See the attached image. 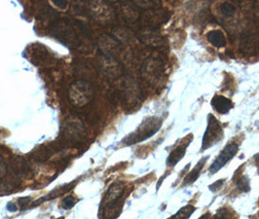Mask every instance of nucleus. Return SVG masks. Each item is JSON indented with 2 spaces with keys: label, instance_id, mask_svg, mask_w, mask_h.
Masks as SVG:
<instances>
[{
  "label": "nucleus",
  "instance_id": "nucleus-30",
  "mask_svg": "<svg viewBox=\"0 0 259 219\" xmlns=\"http://www.w3.org/2000/svg\"><path fill=\"white\" fill-rule=\"evenodd\" d=\"M257 164H258V173H259V162H257Z\"/></svg>",
  "mask_w": 259,
  "mask_h": 219
},
{
  "label": "nucleus",
  "instance_id": "nucleus-19",
  "mask_svg": "<svg viewBox=\"0 0 259 219\" xmlns=\"http://www.w3.org/2000/svg\"><path fill=\"white\" fill-rule=\"evenodd\" d=\"M195 207L191 205L183 206L181 208L172 219H188L194 213Z\"/></svg>",
  "mask_w": 259,
  "mask_h": 219
},
{
  "label": "nucleus",
  "instance_id": "nucleus-23",
  "mask_svg": "<svg viewBox=\"0 0 259 219\" xmlns=\"http://www.w3.org/2000/svg\"><path fill=\"white\" fill-rule=\"evenodd\" d=\"M7 173V166L4 159L0 156V180L3 179Z\"/></svg>",
  "mask_w": 259,
  "mask_h": 219
},
{
  "label": "nucleus",
  "instance_id": "nucleus-18",
  "mask_svg": "<svg viewBox=\"0 0 259 219\" xmlns=\"http://www.w3.org/2000/svg\"><path fill=\"white\" fill-rule=\"evenodd\" d=\"M207 158H203L202 160L199 161V163L195 166V168L188 173V176L184 179V185H187V184H191L193 183L198 177L200 176V172L202 170V168H204V165L205 163L207 162Z\"/></svg>",
  "mask_w": 259,
  "mask_h": 219
},
{
  "label": "nucleus",
  "instance_id": "nucleus-17",
  "mask_svg": "<svg viewBox=\"0 0 259 219\" xmlns=\"http://www.w3.org/2000/svg\"><path fill=\"white\" fill-rule=\"evenodd\" d=\"M113 32H114V37L119 42L123 41V42L127 43V42H130L134 36L133 31L130 28L125 27V26H117L113 29Z\"/></svg>",
  "mask_w": 259,
  "mask_h": 219
},
{
  "label": "nucleus",
  "instance_id": "nucleus-27",
  "mask_svg": "<svg viewBox=\"0 0 259 219\" xmlns=\"http://www.w3.org/2000/svg\"><path fill=\"white\" fill-rule=\"evenodd\" d=\"M54 4H55L56 6L62 8V9H64V8H65V7L67 6V3H66L65 1H61V0H55V1H54Z\"/></svg>",
  "mask_w": 259,
  "mask_h": 219
},
{
  "label": "nucleus",
  "instance_id": "nucleus-13",
  "mask_svg": "<svg viewBox=\"0 0 259 219\" xmlns=\"http://www.w3.org/2000/svg\"><path fill=\"white\" fill-rule=\"evenodd\" d=\"M211 105L221 114L228 113L233 108V103L223 96H214L211 100Z\"/></svg>",
  "mask_w": 259,
  "mask_h": 219
},
{
  "label": "nucleus",
  "instance_id": "nucleus-26",
  "mask_svg": "<svg viewBox=\"0 0 259 219\" xmlns=\"http://www.w3.org/2000/svg\"><path fill=\"white\" fill-rule=\"evenodd\" d=\"M30 198L29 197H25V198H20L19 199V204L21 205V206L23 207V209L26 207V206H27L28 204H29V202H30Z\"/></svg>",
  "mask_w": 259,
  "mask_h": 219
},
{
  "label": "nucleus",
  "instance_id": "nucleus-20",
  "mask_svg": "<svg viewBox=\"0 0 259 219\" xmlns=\"http://www.w3.org/2000/svg\"><path fill=\"white\" fill-rule=\"evenodd\" d=\"M221 13L225 17H231L236 11V7L230 2H224L221 7Z\"/></svg>",
  "mask_w": 259,
  "mask_h": 219
},
{
  "label": "nucleus",
  "instance_id": "nucleus-28",
  "mask_svg": "<svg viewBox=\"0 0 259 219\" xmlns=\"http://www.w3.org/2000/svg\"><path fill=\"white\" fill-rule=\"evenodd\" d=\"M7 209H8L9 211H15V210H16V206H15L14 204L10 203V204L7 205Z\"/></svg>",
  "mask_w": 259,
  "mask_h": 219
},
{
  "label": "nucleus",
  "instance_id": "nucleus-22",
  "mask_svg": "<svg viewBox=\"0 0 259 219\" xmlns=\"http://www.w3.org/2000/svg\"><path fill=\"white\" fill-rule=\"evenodd\" d=\"M75 205V199L72 196H66L62 201V207L65 209H70Z\"/></svg>",
  "mask_w": 259,
  "mask_h": 219
},
{
  "label": "nucleus",
  "instance_id": "nucleus-10",
  "mask_svg": "<svg viewBox=\"0 0 259 219\" xmlns=\"http://www.w3.org/2000/svg\"><path fill=\"white\" fill-rule=\"evenodd\" d=\"M239 145L235 142L229 143L225 146V148L222 150L220 156L217 158V160L213 162V164L209 168L210 173H217L221 168H223L227 162H229L235 155L238 152Z\"/></svg>",
  "mask_w": 259,
  "mask_h": 219
},
{
  "label": "nucleus",
  "instance_id": "nucleus-8",
  "mask_svg": "<svg viewBox=\"0 0 259 219\" xmlns=\"http://www.w3.org/2000/svg\"><path fill=\"white\" fill-rule=\"evenodd\" d=\"M86 129L78 119H68L63 126V136L66 142L78 143L85 138Z\"/></svg>",
  "mask_w": 259,
  "mask_h": 219
},
{
  "label": "nucleus",
  "instance_id": "nucleus-12",
  "mask_svg": "<svg viewBox=\"0 0 259 219\" xmlns=\"http://www.w3.org/2000/svg\"><path fill=\"white\" fill-rule=\"evenodd\" d=\"M11 168L13 173L17 178H24L27 176L30 171L29 164L27 163L25 158L17 156L15 157L11 162Z\"/></svg>",
  "mask_w": 259,
  "mask_h": 219
},
{
  "label": "nucleus",
  "instance_id": "nucleus-6",
  "mask_svg": "<svg viewBox=\"0 0 259 219\" xmlns=\"http://www.w3.org/2000/svg\"><path fill=\"white\" fill-rule=\"evenodd\" d=\"M223 138V130L221 128V122L211 114L208 115L207 130L203 138L202 149L207 150L210 146L217 144Z\"/></svg>",
  "mask_w": 259,
  "mask_h": 219
},
{
  "label": "nucleus",
  "instance_id": "nucleus-2",
  "mask_svg": "<svg viewBox=\"0 0 259 219\" xmlns=\"http://www.w3.org/2000/svg\"><path fill=\"white\" fill-rule=\"evenodd\" d=\"M94 96L91 83L85 80L74 81L68 88V99L75 107H84L89 104Z\"/></svg>",
  "mask_w": 259,
  "mask_h": 219
},
{
  "label": "nucleus",
  "instance_id": "nucleus-29",
  "mask_svg": "<svg viewBox=\"0 0 259 219\" xmlns=\"http://www.w3.org/2000/svg\"><path fill=\"white\" fill-rule=\"evenodd\" d=\"M199 219H210V213H206Z\"/></svg>",
  "mask_w": 259,
  "mask_h": 219
},
{
  "label": "nucleus",
  "instance_id": "nucleus-5",
  "mask_svg": "<svg viewBox=\"0 0 259 219\" xmlns=\"http://www.w3.org/2000/svg\"><path fill=\"white\" fill-rule=\"evenodd\" d=\"M137 36L144 45L153 49H162L166 46L165 38L153 26H143L139 30Z\"/></svg>",
  "mask_w": 259,
  "mask_h": 219
},
{
  "label": "nucleus",
  "instance_id": "nucleus-25",
  "mask_svg": "<svg viewBox=\"0 0 259 219\" xmlns=\"http://www.w3.org/2000/svg\"><path fill=\"white\" fill-rule=\"evenodd\" d=\"M224 182L223 180H221V181H217V182H214L212 185H210L209 186V188H210V190L211 191H213V192H215V191H218L220 188L221 187V185H222V183Z\"/></svg>",
  "mask_w": 259,
  "mask_h": 219
},
{
  "label": "nucleus",
  "instance_id": "nucleus-21",
  "mask_svg": "<svg viewBox=\"0 0 259 219\" xmlns=\"http://www.w3.org/2000/svg\"><path fill=\"white\" fill-rule=\"evenodd\" d=\"M237 186L241 191L247 192L250 190V183L249 180L246 177H242L239 181H237Z\"/></svg>",
  "mask_w": 259,
  "mask_h": 219
},
{
  "label": "nucleus",
  "instance_id": "nucleus-3",
  "mask_svg": "<svg viewBox=\"0 0 259 219\" xmlns=\"http://www.w3.org/2000/svg\"><path fill=\"white\" fill-rule=\"evenodd\" d=\"M142 77L151 86H158L165 76V65L158 58H147L141 68Z\"/></svg>",
  "mask_w": 259,
  "mask_h": 219
},
{
  "label": "nucleus",
  "instance_id": "nucleus-11",
  "mask_svg": "<svg viewBox=\"0 0 259 219\" xmlns=\"http://www.w3.org/2000/svg\"><path fill=\"white\" fill-rule=\"evenodd\" d=\"M240 48L242 52L246 55H249V56L256 55L259 48L258 36L253 32L246 31L242 35Z\"/></svg>",
  "mask_w": 259,
  "mask_h": 219
},
{
  "label": "nucleus",
  "instance_id": "nucleus-15",
  "mask_svg": "<svg viewBox=\"0 0 259 219\" xmlns=\"http://www.w3.org/2000/svg\"><path fill=\"white\" fill-rule=\"evenodd\" d=\"M189 143H190V142H187V143L184 144V145H180V146L177 147L174 151H171V153L169 154L168 159H167V165H168V167H174V166H176V165L182 160V158H183V156L185 155L186 148H187V146L189 145Z\"/></svg>",
  "mask_w": 259,
  "mask_h": 219
},
{
  "label": "nucleus",
  "instance_id": "nucleus-4",
  "mask_svg": "<svg viewBox=\"0 0 259 219\" xmlns=\"http://www.w3.org/2000/svg\"><path fill=\"white\" fill-rule=\"evenodd\" d=\"M161 126L162 120L160 118L148 117L143 121L137 130L128 136L123 142L126 143L127 145H131L138 142H143L154 136L156 133L161 129Z\"/></svg>",
  "mask_w": 259,
  "mask_h": 219
},
{
  "label": "nucleus",
  "instance_id": "nucleus-16",
  "mask_svg": "<svg viewBox=\"0 0 259 219\" xmlns=\"http://www.w3.org/2000/svg\"><path fill=\"white\" fill-rule=\"evenodd\" d=\"M208 42L217 48H222L226 45V38L221 30H211L207 33Z\"/></svg>",
  "mask_w": 259,
  "mask_h": 219
},
{
  "label": "nucleus",
  "instance_id": "nucleus-24",
  "mask_svg": "<svg viewBox=\"0 0 259 219\" xmlns=\"http://www.w3.org/2000/svg\"><path fill=\"white\" fill-rule=\"evenodd\" d=\"M214 219H232L230 217V215H229V213H228V211H226L225 209H221L220 210L219 212H218V214L215 215V217Z\"/></svg>",
  "mask_w": 259,
  "mask_h": 219
},
{
  "label": "nucleus",
  "instance_id": "nucleus-7",
  "mask_svg": "<svg viewBox=\"0 0 259 219\" xmlns=\"http://www.w3.org/2000/svg\"><path fill=\"white\" fill-rule=\"evenodd\" d=\"M99 65L104 75L110 79H117L124 74L123 66L112 55L102 54L100 56Z\"/></svg>",
  "mask_w": 259,
  "mask_h": 219
},
{
  "label": "nucleus",
  "instance_id": "nucleus-31",
  "mask_svg": "<svg viewBox=\"0 0 259 219\" xmlns=\"http://www.w3.org/2000/svg\"><path fill=\"white\" fill-rule=\"evenodd\" d=\"M58 219H64V217H62V218H58Z\"/></svg>",
  "mask_w": 259,
  "mask_h": 219
},
{
  "label": "nucleus",
  "instance_id": "nucleus-14",
  "mask_svg": "<svg viewBox=\"0 0 259 219\" xmlns=\"http://www.w3.org/2000/svg\"><path fill=\"white\" fill-rule=\"evenodd\" d=\"M122 14L126 21L130 23H135L140 19L141 11L140 8L135 3H123Z\"/></svg>",
  "mask_w": 259,
  "mask_h": 219
},
{
  "label": "nucleus",
  "instance_id": "nucleus-1",
  "mask_svg": "<svg viewBox=\"0 0 259 219\" xmlns=\"http://www.w3.org/2000/svg\"><path fill=\"white\" fill-rule=\"evenodd\" d=\"M125 191V185L123 182H114L107 190L103 200L104 206V218L115 219L120 213L121 207L118 206L119 200L122 198Z\"/></svg>",
  "mask_w": 259,
  "mask_h": 219
},
{
  "label": "nucleus",
  "instance_id": "nucleus-9",
  "mask_svg": "<svg viewBox=\"0 0 259 219\" xmlns=\"http://www.w3.org/2000/svg\"><path fill=\"white\" fill-rule=\"evenodd\" d=\"M124 101L129 105L130 108H136L142 102V90L138 82L131 76L124 81Z\"/></svg>",
  "mask_w": 259,
  "mask_h": 219
}]
</instances>
